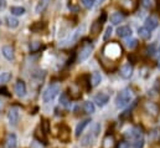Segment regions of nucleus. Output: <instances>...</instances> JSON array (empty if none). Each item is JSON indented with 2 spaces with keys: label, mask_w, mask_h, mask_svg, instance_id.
I'll use <instances>...</instances> for the list:
<instances>
[{
  "label": "nucleus",
  "mask_w": 160,
  "mask_h": 148,
  "mask_svg": "<svg viewBox=\"0 0 160 148\" xmlns=\"http://www.w3.org/2000/svg\"><path fill=\"white\" fill-rule=\"evenodd\" d=\"M122 46L118 42H108L103 46L102 49V57H101V62L104 66L107 62L111 64V66L116 70L117 66V60L122 56Z\"/></svg>",
  "instance_id": "obj_1"
},
{
  "label": "nucleus",
  "mask_w": 160,
  "mask_h": 148,
  "mask_svg": "<svg viewBox=\"0 0 160 148\" xmlns=\"http://www.w3.org/2000/svg\"><path fill=\"white\" fill-rule=\"evenodd\" d=\"M92 51H93V45H92V42H91L89 40H87V39L83 40L82 44H81L80 49H78V51H77V60H78L80 62L86 61V60L91 56Z\"/></svg>",
  "instance_id": "obj_2"
},
{
  "label": "nucleus",
  "mask_w": 160,
  "mask_h": 148,
  "mask_svg": "<svg viewBox=\"0 0 160 148\" xmlns=\"http://www.w3.org/2000/svg\"><path fill=\"white\" fill-rule=\"evenodd\" d=\"M132 98H133V91L130 88H124L116 97V106L119 108H123L130 103Z\"/></svg>",
  "instance_id": "obj_3"
},
{
  "label": "nucleus",
  "mask_w": 160,
  "mask_h": 148,
  "mask_svg": "<svg viewBox=\"0 0 160 148\" xmlns=\"http://www.w3.org/2000/svg\"><path fill=\"white\" fill-rule=\"evenodd\" d=\"M99 131H101V124H99V123H96V124L93 126V128L81 140V146L88 147V146L93 145L94 141H96V138H97L98 135H99Z\"/></svg>",
  "instance_id": "obj_4"
},
{
  "label": "nucleus",
  "mask_w": 160,
  "mask_h": 148,
  "mask_svg": "<svg viewBox=\"0 0 160 148\" xmlns=\"http://www.w3.org/2000/svg\"><path fill=\"white\" fill-rule=\"evenodd\" d=\"M60 90H61V86L58 85V83H51L45 91H43V93H42V100H43V102H51L57 95H58V92H60Z\"/></svg>",
  "instance_id": "obj_5"
},
{
  "label": "nucleus",
  "mask_w": 160,
  "mask_h": 148,
  "mask_svg": "<svg viewBox=\"0 0 160 148\" xmlns=\"http://www.w3.org/2000/svg\"><path fill=\"white\" fill-rule=\"evenodd\" d=\"M58 138L63 143H67L70 141V138H71V130H70V127L67 124H65V123L58 124Z\"/></svg>",
  "instance_id": "obj_6"
},
{
  "label": "nucleus",
  "mask_w": 160,
  "mask_h": 148,
  "mask_svg": "<svg viewBox=\"0 0 160 148\" xmlns=\"http://www.w3.org/2000/svg\"><path fill=\"white\" fill-rule=\"evenodd\" d=\"M137 5H138L137 0H119V6L124 13L134 11L137 9Z\"/></svg>",
  "instance_id": "obj_7"
},
{
  "label": "nucleus",
  "mask_w": 160,
  "mask_h": 148,
  "mask_svg": "<svg viewBox=\"0 0 160 148\" xmlns=\"http://www.w3.org/2000/svg\"><path fill=\"white\" fill-rule=\"evenodd\" d=\"M19 117H20V112L19 108L16 107H11L9 112H8V121L11 126H16L18 122H19Z\"/></svg>",
  "instance_id": "obj_8"
},
{
  "label": "nucleus",
  "mask_w": 160,
  "mask_h": 148,
  "mask_svg": "<svg viewBox=\"0 0 160 148\" xmlns=\"http://www.w3.org/2000/svg\"><path fill=\"white\" fill-rule=\"evenodd\" d=\"M108 101H109V96H108L107 93L101 92V93H98V95H96V96H94V102H96L99 107L106 106V105L108 103Z\"/></svg>",
  "instance_id": "obj_9"
},
{
  "label": "nucleus",
  "mask_w": 160,
  "mask_h": 148,
  "mask_svg": "<svg viewBox=\"0 0 160 148\" xmlns=\"http://www.w3.org/2000/svg\"><path fill=\"white\" fill-rule=\"evenodd\" d=\"M77 82H78V85H81V87H83L86 91H89V90H91V87H92L91 77H89L88 75H83V76L78 77Z\"/></svg>",
  "instance_id": "obj_10"
},
{
  "label": "nucleus",
  "mask_w": 160,
  "mask_h": 148,
  "mask_svg": "<svg viewBox=\"0 0 160 148\" xmlns=\"http://www.w3.org/2000/svg\"><path fill=\"white\" fill-rule=\"evenodd\" d=\"M15 93L19 97H24L26 95V85H25V82L22 80H19L15 83Z\"/></svg>",
  "instance_id": "obj_11"
},
{
  "label": "nucleus",
  "mask_w": 160,
  "mask_h": 148,
  "mask_svg": "<svg viewBox=\"0 0 160 148\" xmlns=\"http://www.w3.org/2000/svg\"><path fill=\"white\" fill-rule=\"evenodd\" d=\"M158 25H159V21H158V19H157L155 16H149V18H147V20H145V28H147L149 31H153L154 29H157Z\"/></svg>",
  "instance_id": "obj_12"
},
{
  "label": "nucleus",
  "mask_w": 160,
  "mask_h": 148,
  "mask_svg": "<svg viewBox=\"0 0 160 148\" xmlns=\"http://www.w3.org/2000/svg\"><path fill=\"white\" fill-rule=\"evenodd\" d=\"M1 52H2L4 57L6 60H9V61H12L15 59V51H14V49L11 46H2Z\"/></svg>",
  "instance_id": "obj_13"
},
{
  "label": "nucleus",
  "mask_w": 160,
  "mask_h": 148,
  "mask_svg": "<svg viewBox=\"0 0 160 148\" xmlns=\"http://www.w3.org/2000/svg\"><path fill=\"white\" fill-rule=\"evenodd\" d=\"M132 75H133V66L130 64H125L120 67V76L123 78H130Z\"/></svg>",
  "instance_id": "obj_14"
},
{
  "label": "nucleus",
  "mask_w": 160,
  "mask_h": 148,
  "mask_svg": "<svg viewBox=\"0 0 160 148\" xmlns=\"http://www.w3.org/2000/svg\"><path fill=\"white\" fill-rule=\"evenodd\" d=\"M142 135H143L142 128H140V127H134V128H132V130L128 131L127 137H129V138H132V140L134 141V140H137V138H140Z\"/></svg>",
  "instance_id": "obj_15"
},
{
  "label": "nucleus",
  "mask_w": 160,
  "mask_h": 148,
  "mask_svg": "<svg viewBox=\"0 0 160 148\" xmlns=\"http://www.w3.org/2000/svg\"><path fill=\"white\" fill-rule=\"evenodd\" d=\"M16 146H18V140H16V136H15L14 133L8 135L6 141H5V147H6V148H16Z\"/></svg>",
  "instance_id": "obj_16"
},
{
  "label": "nucleus",
  "mask_w": 160,
  "mask_h": 148,
  "mask_svg": "<svg viewBox=\"0 0 160 148\" xmlns=\"http://www.w3.org/2000/svg\"><path fill=\"white\" fill-rule=\"evenodd\" d=\"M102 25L103 24H101L98 20H96L93 24H92V26H91V35L94 37L97 36L99 33H101V29H102Z\"/></svg>",
  "instance_id": "obj_17"
},
{
  "label": "nucleus",
  "mask_w": 160,
  "mask_h": 148,
  "mask_svg": "<svg viewBox=\"0 0 160 148\" xmlns=\"http://www.w3.org/2000/svg\"><path fill=\"white\" fill-rule=\"evenodd\" d=\"M117 34L120 37L130 36L132 35V29L129 26H120V28H118V30H117Z\"/></svg>",
  "instance_id": "obj_18"
},
{
  "label": "nucleus",
  "mask_w": 160,
  "mask_h": 148,
  "mask_svg": "<svg viewBox=\"0 0 160 148\" xmlns=\"http://www.w3.org/2000/svg\"><path fill=\"white\" fill-rule=\"evenodd\" d=\"M91 122V119H83L82 122H80L76 127V137H80L81 133L83 132V130L86 128V126H88V123Z\"/></svg>",
  "instance_id": "obj_19"
},
{
  "label": "nucleus",
  "mask_w": 160,
  "mask_h": 148,
  "mask_svg": "<svg viewBox=\"0 0 160 148\" xmlns=\"http://www.w3.org/2000/svg\"><path fill=\"white\" fill-rule=\"evenodd\" d=\"M5 21H6V25H8L10 29H15V28L19 26V20H18L16 18H14V16H8V18L5 19Z\"/></svg>",
  "instance_id": "obj_20"
},
{
  "label": "nucleus",
  "mask_w": 160,
  "mask_h": 148,
  "mask_svg": "<svg viewBox=\"0 0 160 148\" xmlns=\"http://www.w3.org/2000/svg\"><path fill=\"white\" fill-rule=\"evenodd\" d=\"M123 19H124V15H123L122 13H114V14L111 16V23H112L113 25H118V24H120V23L123 21Z\"/></svg>",
  "instance_id": "obj_21"
},
{
  "label": "nucleus",
  "mask_w": 160,
  "mask_h": 148,
  "mask_svg": "<svg viewBox=\"0 0 160 148\" xmlns=\"http://www.w3.org/2000/svg\"><path fill=\"white\" fill-rule=\"evenodd\" d=\"M48 3H50V0H39L38 5H36V8H35V11H36L38 14H41V13L47 8Z\"/></svg>",
  "instance_id": "obj_22"
},
{
  "label": "nucleus",
  "mask_w": 160,
  "mask_h": 148,
  "mask_svg": "<svg viewBox=\"0 0 160 148\" xmlns=\"http://www.w3.org/2000/svg\"><path fill=\"white\" fill-rule=\"evenodd\" d=\"M145 108H147V111L149 112V113H153L154 116H157L159 113V107L155 103H153V102H148L145 105Z\"/></svg>",
  "instance_id": "obj_23"
},
{
  "label": "nucleus",
  "mask_w": 160,
  "mask_h": 148,
  "mask_svg": "<svg viewBox=\"0 0 160 148\" xmlns=\"http://www.w3.org/2000/svg\"><path fill=\"white\" fill-rule=\"evenodd\" d=\"M101 81H102V76L99 72H93L92 74V77H91V82H92V86L93 87H96V86H98L99 83H101Z\"/></svg>",
  "instance_id": "obj_24"
},
{
  "label": "nucleus",
  "mask_w": 160,
  "mask_h": 148,
  "mask_svg": "<svg viewBox=\"0 0 160 148\" xmlns=\"http://www.w3.org/2000/svg\"><path fill=\"white\" fill-rule=\"evenodd\" d=\"M138 34H139V36L142 37V39H144V40H148L150 35H152V31H149L145 26H143V28H139V30H138Z\"/></svg>",
  "instance_id": "obj_25"
},
{
  "label": "nucleus",
  "mask_w": 160,
  "mask_h": 148,
  "mask_svg": "<svg viewBox=\"0 0 160 148\" xmlns=\"http://www.w3.org/2000/svg\"><path fill=\"white\" fill-rule=\"evenodd\" d=\"M10 13H11L12 15L19 16V15H24V14H25V9H24L22 6H11V8H10Z\"/></svg>",
  "instance_id": "obj_26"
},
{
  "label": "nucleus",
  "mask_w": 160,
  "mask_h": 148,
  "mask_svg": "<svg viewBox=\"0 0 160 148\" xmlns=\"http://www.w3.org/2000/svg\"><path fill=\"white\" fill-rule=\"evenodd\" d=\"M83 110L86 113H89V114H92L93 112L96 111V107H94V105H93V102H89V101H87V102H84L83 103Z\"/></svg>",
  "instance_id": "obj_27"
},
{
  "label": "nucleus",
  "mask_w": 160,
  "mask_h": 148,
  "mask_svg": "<svg viewBox=\"0 0 160 148\" xmlns=\"http://www.w3.org/2000/svg\"><path fill=\"white\" fill-rule=\"evenodd\" d=\"M39 127H40L41 131H42L46 136L50 133V122H48L47 119H42V121H41V124Z\"/></svg>",
  "instance_id": "obj_28"
},
{
  "label": "nucleus",
  "mask_w": 160,
  "mask_h": 148,
  "mask_svg": "<svg viewBox=\"0 0 160 148\" xmlns=\"http://www.w3.org/2000/svg\"><path fill=\"white\" fill-rule=\"evenodd\" d=\"M30 29H31V31H34V33H41V30L45 29V24H43L42 21H38V23H35L34 25H31Z\"/></svg>",
  "instance_id": "obj_29"
},
{
  "label": "nucleus",
  "mask_w": 160,
  "mask_h": 148,
  "mask_svg": "<svg viewBox=\"0 0 160 148\" xmlns=\"http://www.w3.org/2000/svg\"><path fill=\"white\" fill-rule=\"evenodd\" d=\"M11 80V74L10 72H1L0 74V85H5Z\"/></svg>",
  "instance_id": "obj_30"
},
{
  "label": "nucleus",
  "mask_w": 160,
  "mask_h": 148,
  "mask_svg": "<svg viewBox=\"0 0 160 148\" xmlns=\"http://www.w3.org/2000/svg\"><path fill=\"white\" fill-rule=\"evenodd\" d=\"M60 102H61V105L65 106V107H68V106L71 105V103H70L71 100L68 98V95H67V93H62V95H61V97H60Z\"/></svg>",
  "instance_id": "obj_31"
},
{
  "label": "nucleus",
  "mask_w": 160,
  "mask_h": 148,
  "mask_svg": "<svg viewBox=\"0 0 160 148\" xmlns=\"http://www.w3.org/2000/svg\"><path fill=\"white\" fill-rule=\"evenodd\" d=\"M70 96L72 97V98H78L81 97V90L80 88H75V86H72V87H70Z\"/></svg>",
  "instance_id": "obj_32"
},
{
  "label": "nucleus",
  "mask_w": 160,
  "mask_h": 148,
  "mask_svg": "<svg viewBox=\"0 0 160 148\" xmlns=\"http://www.w3.org/2000/svg\"><path fill=\"white\" fill-rule=\"evenodd\" d=\"M35 136H36V138L41 141V142H43V143H46V135L41 131V128L39 127L38 130H36V132H35Z\"/></svg>",
  "instance_id": "obj_33"
},
{
  "label": "nucleus",
  "mask_w": 160,
  "mask_h": 148,
  "mask_svg": "<svg viewBox=\"0 0 160 148\" xmlns=\"http://www.w3.org/2000/svg\"><path fill=\"white\" fill-rule=\"evenodd\" d=\"M125 45H127L128 49L133 50L134 47H137V45H138V40H137V39H130V40L125 41Z\"/></svg>",
  "instance_id": "obj_34"
},
{
  "label": "nucleus",
  "mask_w": 160,
  "mask_h": 148,
  "mask_svg": "<svg viewBox=\"0 0 160 148\" xmlns=\"http://www.w3.org/2000/svg\"><path fill=\"white\" fill-rule=\"evenodd\" d=\"M143 147H144V140L142 137L133 141V148H143Z\"/></svg>",
  "instance_id": "obj_35"
},
{
  "label": "nucleus",
  "mask_w": 160,
  "mask_h": 148,
  "mask_svg": "<svg viewBox=\"0 0 160 148\" xmlns=\"http://www.w3.org/2000/svg\"><path fill=\"white\" fill-rule=\"evenodd\" d=\"M94 1H96V0H81L82 5H83L86 9H91V8H93Z\"/></svg>",
  "instance_id": "obj_36"
},
{
  "label": "nucleus",
  "mask_w": 160,
  "mask_h": 148,
  "mask_svg": "<svg viewBox=\"0 0 160 148\" xmlns=\"http://www.w3.org/2000/svg\"><path fill=\"white\" fill-rule=\"evenodd\" d=\"M155 52H157L155 44H152L150 46H148V49H147V54H148L149 56H154V55H155Z\"/></svg>",
  "instance_id": "obj_37"
},
{
  "label": "nucleus",
  "mask_w": 160,
  "mask_h": 148,
  "mask_svg": "<svg viewBox=\"0 0 160 148\" xmlns=\"http://www.w3.org/2000/svg\"><path fill=\"white\" fill-rule=\"evenodd\" d=\"M40 47H41V42H39V41H34V42L30 44V50H31L32 52L38 51Z\"/></svg>",
  "instance_id": "obj_38"
},
{
  "label": "nucleus",
  "mask_w": 160,
  "mask_h": 148,
  "mask_svg": "<svg viewBox=\"0 0 160 148\" xmlns=\"http://www.w3.org/2000/svg\"><path fill=\"white\" fill-rule=\"evenodd\" d=\"M112 33H113V29H112V26H108V28L106 29V33H104L103 40H104V41H107L109 37L112 36Z\"/></svg>",
  "instance_id": "obj_39"
},
{
  "label": "nucleus",
  "mask_w": 160,
  "mask_h": 148,
  "mask_svg": "<svg viewBox=\"0 0 160 148\" xmlns=\"http://www.w3.org/2000/svg\"><path fill=\"white\" fill-rule=\"evenodd\" d=\"M68 8H70V10L71 11H78V6L76 5V0H72V3L70 1V4H68Z\"/></svg>",
  "instance_id": "obj_40"
},
{
  "label": "nucleus",
  "mask_w": 160,
  "mask_h": 148,
  "mask_svg": "<svg viewBox=\"0 0 160 148\" xmlns=\"http://www.w3.org/2000/svg\"><path fill=\"white\" fill-rule=\"evenodd\" d=\"M106 20H107V14H106V13H104V11H103V13H102V14H101V16H99V18H98V21H99V23H101V24H103V23H104V21H106Z\"/></svg>",
  "instance_id": "obj_41"
},
{
  "label": "nucleus",
  "mask_w": 160,
  "mask_h": 148,
  "mask_svg": "<svg viewBox=\"0 0 160 148\" xmlns=\"http://www.w3.org/2000/svg\"><path fill=\"white\" fill-rule=\"evenodd\" d=\"M142 4H143L144 8L149 9V8L152 6V0H142Z\"/></svg>",
  "instance_id": "obj_42"
},
{
  "label": "nucleus",
  "mask_w": 160,
  "mask_h": 148,
  "mask_svg": "<svg viewBox=\"0 0 160 148\" xmlns=\"http://www.w3.org/2000/svg\"><path fill=\"white\" fill-rule=\"evenodd\" d=\"M130 146H129V143L128 142H122L119 145V148H129Z\"/></svg>",
  "instance_id": "obj_43"
},
{
  "label": "nucleus",
  "mask_w": 160,
  "mask_h": 148,
  "mask_svg": "<svg viewBox=\"0 0 160 148\" xmlns=\"http://www.w3.org/2000/svg\"><path fill=\"white\" fill-rule=\"evenodd\" d=\"M6 6V0H0V10H2Z\"/></svg>",
  "instance_id": "obj_44"
},
{
  "label": "nucleus",
  "mask_w": 160,
  "mask_h": 148,
  "mask_svg": "<svg viewBox=\"0 0 160 148\" xmlns=\"http://www.w3.org/2000/svg\"><path fill=\"white\" fill-rule=\"evenodd\" d=\"M0 93H2V95H5V96H10L6 88H0Z\"/></svg>",
  "instance_id": "obj_45"
},
{
  "label": "nucleus",
  "mask_w": 160,
  "mask_h": 148,
  "mask_svg": "<svg viewBox=\"0 0 160 148\" xmlns=\"http://www.w3.org/2000/svg\"><path fill=\"white\" fill-rule=\"evenodd\" d=\"M103 1H104V0H97V3H98V4H102Z\"/></svg>",
  "instance_id": "obj_46"
},
{
  "label": "nucleus",
  "mask_w": 160,
  "mask_h": 148,
  "mask_svg": "<svg viewBox=\"0 0 160 148\" xmlns=\"http://www.w3.org/2000/svg\"><path fill=\"white\" fill-rule=\"evenodd\" d=\"M159 67H160V47H159Z\"/></svg>",
  "instance_id": "obj_47"
},
{
  "label": "nucleus",
  "mask_w": 160,
  "mask_h": 148,
  "mask_svg": "<svg viewBox=\"0 0 160 148\" xmlns=\"http://www.w3.org/2000/svg\"><path fill=\"white\" fill-rule=\"evenodd\" d=\"M0 25H1V20H0Z\"/></svg>",
  "instance_id": "obj_48"
}]
</instances>
